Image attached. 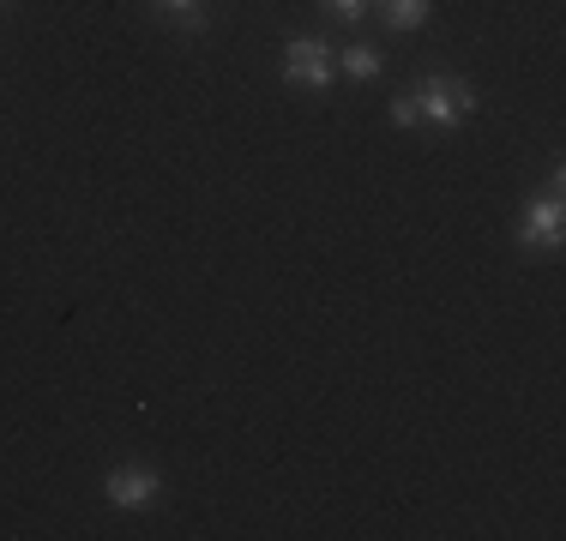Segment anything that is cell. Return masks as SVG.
I'll use <instances>...</instances> for the list:
<instances>
[{
	"label": "cell",
	"mask_w": 566,
	"mask_h": 541,
	"mask_svg": "<svg viewBox=\"0 0 566 541\" xmlns=\"http://www.w3.org/2000/svg\"><path fill=\"white\" fill-rule=\"evenodd\" d=\"M374 12L386 19V31L416 36V31H428V19H434V0H374Z\"/></svg>",
	"instance_id": "cell-5"
},
{
	"label": "cell",
	"mask_w": 566,
	"mask_h": 541,
	"mask_svg": "<svg viewBox=\"0 0 566 541\" xmlns=\"http://www.w3.org/2000/svg\"><path fill=\"white\" fill-rule=\"evenodd\" d=\"M157 12H164L169 31H181V36L206 31V0H157Z\"/></svg>",
	"instance_id": "cell-7"
},
{
	"label": "cell",
	"mask_w": 566,
	"mask_h": 541,
	"mask_svg": "<svg viewBox=\"0 0 566 541\" xmlns=\"http://www.w3.org/2000/svg\"><path fill=\"white\" fill-rule=\"evenodd\" d=\"M103 499H109L115 511H151L157 499H164V476H157L151 464H115L109 476H103Z\"/></svg>",
	"instance_id": "cell-4"
},
{
	"label": "cell",
	"mask_w": 566,
	"mask_h": 541,
	"mask_svg": "<svg viewBox=\"0 0 566 541\" xmlns=\"http://www.w3.org/2000/svg\"><path fill=\"white\" fill-rule=\"evenodd\" d=\"M392 127H403V132H410V127H422V108H416L410 91H403V97H392Z\"/></svg>",
	"instance_id": "cell-9"
},
{
	"label": "cell",
	"mask_w": 566,
	"mask_h": 541,
	"mask_svg": "<svg viewBox=\"0 0 566 541\" xmlns=\"http://www.w3.org/2000/svg\"><path fill=\"white\" fill-rule=\"evenodd\" d=\"M319 12H326L332 24H361L374 12V0H319Z\"/></svg>",
	"instance_id": "cell-8"
},
{
	"label": "cell",
	"mask_w": 566,
	"mask_h": 541,
	"mask_svg": "<svg viewBox=\"0 0 566 541\" xmlns=\"http://www.w3.org/2000/svg\"><path fill=\"white\" fill-rule=\"evenodd\" d=\"M277 73H283V85H295V91H307V97H326L332 91V78H338V43L332 36H290L277 54Z\"/></svg>",
	"instance_id": "cell-2"
},
{
	"label": "cell",
	"mask_w": 566,
	"mask_h": 541,
	"mask_svg": "<svg viewBox=\"0 0 566 541\" xmlns=\"http://www.w3.org/2000/svg\"><path fill=\"white\" fill-rule=\"evenodd\" d=\"M560 241H566V205H560V193L524 199V211H518V253H524V259H531V253H560Z\"/></svg>",
	"instance_id": "cell-3"
},
{
	"label": "cell",
	"mask_w": 566,
	"mask_h": 541,
	"mask_svg": "<svg viewBox=\"0 0 566 541\" xmlns=\"http://www.w3.org/2000/svg\"><path fill=\"white\" fill-rule=\"evenodd\" d=\"M410 97H416V108H422V127H440V132L464 127V120L482 108V91L470 85V78H458V73H428V78H416Z\"/></svg>",
	"instance_id": "cell-1"
},
{
	"label": "cell",
	"mask_w": 566,
	"mask_h": 541,
	"mask_svg": "<svg viewBox=\"0 0 566 541\" xmlns=\"http://www.w3.org/2000/svg\"><path fill=\"white\" fill-rule=\"evenodd\" d=\"M338 73L356 78V85H374V78L386 73V54L374 49V43H344L338 49Z\"/></svg>",
	"instance_id": "cell-6"
}]
</instances>
